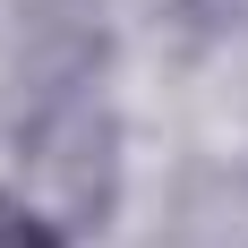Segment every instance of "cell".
Instances as JSON below:
<instances>
[{
    "label": "cell",
    "mask_w": 248,
    "mask_h": 248,
    "mask_svg": "<svg viewBox=\"0 0 248 248\" xmlns=\"http://www.w3.org/2000/svg\"><path fill=\"white\" fill-rule=\"evenodd\" d=\"M0 248H60V231L43 214H26L17 197H0Z\"/></svg>",
    "instance_id": "cell-1"
}]
</instances>
